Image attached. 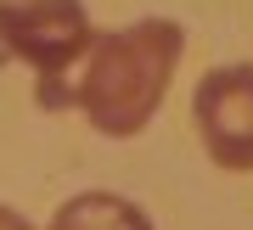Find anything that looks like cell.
Masks as SVG:
<instances>
[{
	"label": "cell",
	"mask_w": 253,
	"mask_h": 230,
	"mask_svg": "<svg viewBox=\"0 0 253 230\" xmlns=\"http://www.w3.org/2000/svg\"><path fill=\"white\" fill-rule=\"evenodd\" d=\"M186 56V28L169 17H146L129 28H107L96 34L90 56L79 62V84H73V107L84 124L129 141L152 124V113L169 96V79Z\"/></svg>",
	"instance_id": "6da1fadb"
},
{
	"label": "cell",
	"mask_w": 253,
	"mask_h": 230,
	"mask_svg": "<svg viewBox=\"0 0 253 230\" xmlns=\"http://www.w3.org/2000/svg\"><path fill=\"white\" fill-rule=\"evenodd\" d=\"M0 45L40 73L34 96L62 113L73 107L68 73H79V62L90 56L96 28L79 0H0Z\"/></svg>",
	"instance_id": "7a4b0ae2"
},
{
	"label": "cell",
	"mask_w": 253,
	"mask_h": 230,
	"mask_svg": "<svg viewBox=\"0 0 253 230\" xmlns=\"http://www.w3.org/2000/svg\"><path fill=\"white\" fill-rule=\"evenodd\" d=\"M191 113H197V135L208 157L231 174H253V62L203 73Z\"/></svg>",
	"instance_id": "3957f363"
},
{
	"label": "cell",
	"mask_w": 253,
	"mask_h": 230,
	"mask_svg": "<svg viewBox=\"0 0 253 230\" xmlns=\"http://www.w3.org/2000/svg\"><path fill=\"white\" fill-rule=\"evenodd\" d=\"M51 230H152V219L118 191H79L56 208Z\"/></svg>",
	"instance_id": "277c9868"
},
{
	"label": "cell",
	"mask_w": 253,
	"mask_h": 230,
	"mask_svg": "<svg viewBox=\"0 0 253 230\" xmlns=\"http://www.w3.org/2000/svg\"><path fill=\"white\" fill-rule=\"evenodd\" d=\"M0 230H34V225H28L17 208H0Z\"/></svg>",
	"instance_id": "5b68a950"
}]
</instances>
